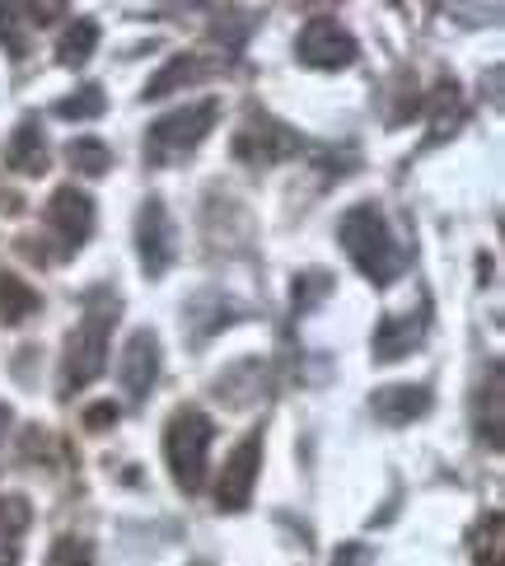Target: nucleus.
<instances>
[{
	"label": "nucleus",
	"instance_id": "nucleus-22",
	"mask_svg": "<svg viewBox=\"0 0 505 566\" xmlns=\"http://www.w3.org/2000/svg\"><path fill=\"white\" fill-rule=\"evenodd\" d=\"M113 421H117V402H94V408L85 412V427L90 431H108Z\"/></svg>",
	"mask_w": 505,
	"mask_h": 566
},
{
	"label": "nucleus",
	"instance_id": "nucleus-7",
	"mask_svg": "<svg viewBox=\"0 0 505 566\" xmlns=\"http://www.w3.org/2000/svg\"><path fill=\"white\" fill-rule=\"evenodd\" d=\"M257 469H262V436H244L230 450V459L220 463V478H215L220 511H244L253 488H257Z\"/></svg>",
	"mask_w": 505,
	"mask_h": 566
},
{
	"label": "nucleus",
	"instance_id": "nucleus-15",
	"mask_svg": "<svg viewBox=\"0 0 505 566\" xmlns=\"http://www.w3.org/2000/svg\"><path fill=\"white\" fill-rule=\"evenodd\" d=\"M98 38H104V29L94 24V19H71V29L62 33V48H56V56H62V66L80 71L94 56L98 48Z\"/></svg>",
	"mask_w": 505,
	"mask_h": 566
},
{
	"label": "nucleus",
	"instance_id": "nucleus-9",
	"mask_svg": "<svg viewBox=\"0 0 505 566\" xmlns=\"http://www.w3.org/2000/svg\"><path fill=\"white\" fill-rule=\"evenodd\" d=\"M117 375H123V389H127L131 402H140V398L155 389V379H159V337L150 328H140V333L127 337Z\"/></svg>",
	"mask_w": 505,
	"mask_h": 566
},
{
	"label": "nucleus",
	"instance_id": "nucleus-6",
	"mask_svg": "<svg viewBox=\"0 0 505 566\" xmlns=\"http://www.w3.org/2000/svg\"><path fill=\"white\" fill-rule=\"evenodd\" d=\"M299 146H305V140H299L286 123L267 117V113H249L244 132L234 136V155L249 159V165H281V159L299 155Z\"/></svg>",
	"mask_w": 505,
	"mask_h": 566
},
{
	"label": "nucleus",
	"instance_id": "nucleus-3",
	"mask_svg": "<svg viewBox=\"0 0 505 566\" xmlns=\"http://www.w3.org/2000/svg\"><path fill=\"white\" fill-rule=\"evenodd\" d=\"M117 310L113 305H94L80 328L66 337V360H62V394H80L90 379L104 375L108 366V337H113Z\"/></svg>",
	"mask_w": 505,
	"mask_h": 566
},
{
	"label": "nucleus",
	"instance_id": "nucleus-5",
	"mask_svg": "<svg viewBox=\"0 0 505 566\" xmlns=\"http://www.w3.org/2000/svg\"><path fill=\"white\" fill-rule=\"evenodd\" d=\"M136 253H140L146 276H165L178 258V230L159 197H146V207L136 216Z\"/></svg>",
	"mask_w": 505,
	"mask_h": 566
},
{
	"label": "nucleus",
	"instance_id": "nucleus-20",
	"mask_svg": "<svg viewBox=\"0 0 505 566\" xmlns=\"http://www.w3.org/2000/svg\"><path fill=\"white\" fill-rule=\"evenodd\" d=\"M48 566H94V543L80 538V534H62L52 543Z\"/></svg>",
	"mask_w": 505,
	"mask_h": 566
},
{
	"label": "nucleus",
	"instance_id": "nucleus-4",
	"mask_svg": "<svg viewBox=\"0 0 505 566\" xmlns=\"http://www.w3.org/2000/svg\"><path fill=\"white\" fill-rule=\"evenodd\" d=\"M220 123V104L215 98H201V104H188L169 117H159L150 123V136H146V155L155 165H173V159H183L188 150H197L201 140L211 136V127Z\"/></svg>",
	"mask_w": 505,
	"mask_h": 566
},
{
	"label": "nucleus",
	"instance_id": "nucleus-8",
	"mask_svg": "<svg viewBox=\"0 0 505 566\" xmlns=\"http://www.w3.org/2000/svg\"><path fill=\"white\" fill-rule=\"evenodd\" d=\"M356 38L333 24V19H309L305 33H299V43H295V56L305 66L314 71H341V66H351L356 62Z\"/></svg>",
	"mask_w": 505,
	"mask_h": 566
},
{
	"label": "nucleus",
	"instance_id": "nucleus-23",
	"mask_svg": "<svg viewBox=\"0 0 505 566\" xmlns=\"http://www.w3.org/2000/svg\"><path fill=\"white\" fill-rule=\"evenodd\" d=\"M366 562H370L366 543H341V548L333 553V566H366Z\"/></svg>",
	"mask_w": 505,
	"mask_h": 566
},
{
	"label": "nucleus",
	"instance_id": "nucleus-24",
	"mask_svg": "<svg viewBox=\"0 0 505 566\" xmlns=\"http://www.w3.org/2000/svg\"><path fill=\"white\" fill-rule=\"evenodd\" d=\"M19 562V553H14V543L10 538H0V566H14Z\"/></svg>",
	"mask_w": 505,
	"mask_h": 566
},
{
	"label": "nucleus",
	"instance_id": "nucleus-13",
	"mask_svg": "<svg viewBox=\"0 0 505 566\" xmlns=\"http://www.w3.org/2000/svg\"><path fill=\"white\" fill-rule=\"evenodd\" d=\"M6 159H10V169H19V174H43V169H48V140H43V127H38V117H24V123H19Z\"/></svg>",
	"mask_w": 505,
	"mask_h": 566
},
{
	"label": "nucleus",
	"instance_id": "nucleus-17",
	"mask_svg": "<svg viewBox=\"0 0 505 566\" xmlns=\"http://www.w3.org/2000/svg\"><path fill=\"white\" fill-rule=\"evenodd\" d=\"M323 295H333V276L328 272H299L291 286V314H309Z\"/></svg>",
	"mask_w": 505,
	"mask_h": 566
},
{
	"label": "nucleus",
	"instance_id": "nucleus-16",
	"mask_svg": "<svg viewBox=\"0 0 505 566\" xmlns=\"http://www.w3.org/2000/svg\"><path fill=\"white\" fill-rule=\"evenodd\" d=\"M207 75V66H201V56H192V52H183V56H173V62L159 71V75H150V85H146V98H165L169 90H178V85H192V80H201Z\"/></svg>",
	"mask_w": 505,
	"mask_h": 566
},
{
	"label": "nucleus",
	"instance_id": "nucleus-1",
	"mask_svg": "<svg viewBox=\"0 0 505 566\" xmlns=\"http://www.w3.org/2000/svg\"><path fill=\"white\" fill-rule=\"evenodd\" d=\"M337 239H341V249H347V258L375 281V286H389V281H398L402 268H408V249L389 234L383 211L370 207V201L366 207H351L347 216H341Z\"/></svg>",
	"mask_w": 505,
	"mask_h": 566
},
{
	"label": "nucleus",
	"instance_id": "nucleus-21",
	"mask_svg": "<svg viewBox=\"0 0 505 566\" xmlns=\"http://www.w3.org/2000/svg\"><path fill=\"white\" fill-rule=\"evenodd\" d=\"M19 24H24V10H19V6H0V43H6L10 56H24V52H29Z\"/></svg>",
	"mask_w": 505,
	"mask_h": 566
},
{
	"label": "nucleus",
	"instance_id": "nucleus-14",
	"mask_svg": "<svg viewBox=\"0 0 505 566\" xmlns=\"http://www.w3.org/2000/svg\"><path fill=\"white\" fill-rule=\"evenodd\" d=\"M38 310H43V295H38L29 281H19L14 272H0V318H6V323H24Z\"/></svg>",
	"mask_w": 505,
	"mask_h": 566
},
{
	"label": "nucleus",
	"instance_id": "nucleus-2",
	"mask_svg": "<svg viewBox=\"0 0 505 566\" xmlns=\"http://www.w3.org/2000/svg\"><path fill=\"white\" fill-rule=\"evenodd\" d=\"M211 440H215V421L197 408H178L165 427V459H169V473L183 492H197L207 482V454H211Z\"/></svg>",
	"mask_w": 505,
	"mask_h": 566
},
{
	"label": "nucleus",
	"instance_id": "nucleus-12",
	"mask_svg": "<svg viewBox=\"0 0 505 566\" xmlns=\"http://www.w3.org/2000/svg\"><path fill=\"white\" fill-rule=\"evenodd\" d=\"M370 412L383 421V427H408V421L431 412V389L427 384H389L370 398Z\"/></svg>",
	"mask_w": 505,
	"mask_h": 566
},
{
	"label": "nucleus",
	"instance_id": "nucleus-18",
	"mask_svg": "<svg viewBox=\"0 0 505 566\" xmlns=\"http://www.w3.org/2000/svg\"><path fill=\"white\" fill-rule=\"evenodd\" d=\"M104 108H108L104 90H98V85H85V90H75V94H66L62 104H56V117H66V123H85V117H98Z\"/></svg>",
	"mask_w": 505,
	"mask_h": 566
},
{
	"label": "nucleus",
	"instance_id": "nucleus-19",
	"mask_svg": "<svg viewBox=\"0 0 505 566\" xmlns=\"http://www.w3.org/2000/svg\"><path fill=\"white\" fill-rule=\"evenodd\" d=\"M66 155H71V165L80 174H108L113 169V150L104 146V140H71Z\"/></svg>",
	"mask_w": 505,
	"mask_h": 566
},
{
	"label": "nucleus",
	"instance_id": "nucleus-10",
	"mask_svg": "<svg viewBox=\"0 0 505 566\" xmlns=\"http://www.w3.org/2000/svg\"><path fill=\"white\" fill-rule=\"evenodd\" d=\"M48 226L62 234V244L75 253L94 230V201L85 192H75V188H56L52 201H48Z\"/></svg>",
	"mask_w": 505,
	"mask_h": 566
},
{
	"label": "nucleus",
	"instance_id": "nucleus-11",
	"mask_svg": "<svg viewBox=\"0 0 505 566\" xmlns=\"http://www.w3.org/2000/svg\"><path fill=\"white\" fill-rule=\"evenodd\" d=\"M431 328V318L427 310H417V314H383L379 318V328H375V360H402V356H412L421 347V337H427Z\"/></svg>",
	"mask_w": 505,
	"mask_h": 566
},
{
	"label": "nucleus",
	"instance_id": "nucleus-25",
	"mask_svg": "<svg viewBox=\"0 0 505 566\" xmlns=\"http://www.w3.org/2000/svg\"><path fill=\"white\" fill-rule=\"evenodd\" d=\"M6 431H10V408L0 402V440H6Z\"/></svg>",
	"mask_w": 505,
	"mask_h": 566
}]
</instances>
